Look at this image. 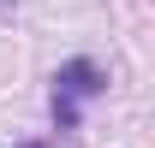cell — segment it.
<instances>
[{"mask_svg":"<svg viewBox=\"0 0 155 148\" xmlns=\"http://www.w3.org/2000/svg\"><path fill=\"white\" fill-rule=\"evenodd\" d=\"M101 89H107V77H101L96 59H66L60 77H54V119L72 130L78 125V101H90V95H101Z\"/></svg>","mask_w":155,"mask_h":148,"instance_id":"6da1fadb","label":"cell"},{"mask_svg":"<svg viewBox=\"0 0 155 148\" xmlns=\"http://www.w3.org/2000/svg\"><path fill=\"white\" fill-rule=\"evenodd\" d=\"M0 12H12V0H0Z\"/></svg>","mask_w":155,"mask_h":148,"instance_id":"7a4b0ae2","label":"cell"}]
</instances>
